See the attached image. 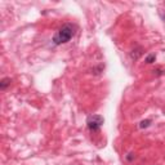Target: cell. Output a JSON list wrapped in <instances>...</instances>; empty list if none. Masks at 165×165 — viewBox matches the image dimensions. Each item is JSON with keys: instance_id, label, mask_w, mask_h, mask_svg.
<instances>
[{"instance_id": "cell-1", "label": "cell", "mask_w": 165, "mask_h": 165, "mask_svg": "<svg viewBox=\"0 0 165 165\" xmlns=\"http://www.w3.org/2000/svg\"><path fill=\"white\" fill-rule=\"evenodd\" d=\"M75 32H76V26L72 23H65L62 27L58 29V31L53 35V44L54 45H62L66 44L74 38Z\"/></svg>"}, {"instance_id": "cell-2", "label": "cell", "mask_w": 165, "mask_h": 165, "mask_svg": "<svg viewBox=\"0 0 165 165\" xmlns=\"http://www.w3.org/2000/svg\"><path fill=\"white\" fill-rule=\"evenodd\" d=\"M104 123V118L102 115H91L86 118V127L92 132H98Z\"/></svg>"}, {"instance_id": "cell-3", "label": "cell", "mask_w": 165, "mask_h": 165, "mask_svg": "<svg viewBox=\"0 0 165 165\" xmlns=\"http://www.w3.org/2000/svg\"><path fill=\"white\" fill-rule=\"evenodd\" d=\"M142 53H143V49L141 47H138L137 49H133V50H132V53H130L132 59H134V61H136V59H138L141 56H142Z\"/></svg>"}, {"instance_id": "cell-4", "label": "cell", "mask_w": 165, "mask_h": 165, "mask_svg": "<svg viewBox=\"0 0 165 165\" xmlns=\"http://www.w3.org/2000/svg\"><path fill=\"white\" fill-rule=\"evenodd\" d=\"M10 83H12L10 77H4V79H1V80H0V89H1V91L7 89L8 86L10 85Z\"/></svg>"}, {"instance_id": "cell-5", "label": "cell", "mask_w": 165, "mask_h": 165, "mask_svg": "<svg viewBox=\"0 0 165 165\" xmlns=\"http://www.w3.org/2000/svg\"><path fill=\"white\" fill-rule=\"evenodd\" d=\"M155 61H156V54H155V53H150V54H148V56H147L146 58H145V62H146L147 65H151V63H154Z\"/></svg>"}, {"instance_id": "cell-6", "label": "cell", "mask_w": 165, "mask_h": 165, "mask_svg": "<svg viewBox=\"0 0 165 165\" xmlns=\"http://www.w3.org/2000/svg\"><path fill=\"white\" fill-rule=\"evenodd\" d=\"M151 123H152V120H151V119L142 120V121L139 123V128H141V129H146V128H148L150 125H151Z\"/></svg>"}, {"instance_id": "cell-7", "label": "cell", "mask_w": 165, "mask_h": 165, "mask_svg": "<svg viewBox=\"0 0 165 165\" xmlns=\"http://www.w3.org/2000/svg\"><path fill=\"white\" fill-rule=\"evenodd\" d=\"M154 74L156 75V76H160V75L164 74V71H161L160 68H157V70H154Z\"/></svg>"}, {"instance_id": "cell-8", "label": "cell", "mask_w": 165, "mask_h": 165, "mask_svg": "<svg viewBox=\"0 0 165 165\" xmlns=\"http://www.w3.org/2000/svg\"><path fill=\"white\" fill-rule=\"evenodd\" d=\"M134 157H136V156H134L133 154H129L128 156H127V160H129V161H132V160H133V159Z\"/></svg>"}]
</instances>
